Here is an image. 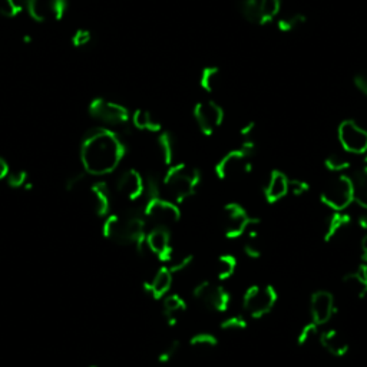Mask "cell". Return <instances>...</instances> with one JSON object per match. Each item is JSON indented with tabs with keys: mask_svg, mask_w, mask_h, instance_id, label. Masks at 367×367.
<instances>
[{
	"mask_svg": "<svg viewBox=\"0 0 367 367\" xmlns=\"http://www.w3.org/2000/svg\"><path fill=\"white\" fill-rule=\"evenodd\" d=\"M353 180V203L367 211V174L363 168L352 177Z\"/></svg>",
	"mask_w": 367,
	"mask_h": 367,
	"instance_id": "4316f807",
	"label": "cell"
},
{
	"mask_svg": "<svg viewBox=\"0 0 367 367\" xmlns=\"http://www.w3.org/2000/svg\"><path fill=\"white\" fill-rule=\"evenodd\" d=\"M92 118L109 127H122L130 120V112L120 104L104 100V97H96L89 107Z\"/></svg>",
	"mask_w": 367,
	"mask_h": 367,
	"instance_id": "7c38bea8",
	"label": "cell"
},
{
	"mask_svg": "<svg viewBox=\"0 0 367 367\" xmlns=\"http://www.w3.org/2000/svg\"><path fill=\"white\" fill-rule=\"evenodd\" d=\"M241 142H256V124L254 122H249L244 125L240 131Z\"/></svg>",
	"mask_w": 367,
	"mask_h": 367,
	"instance_id": "ee69618b",
	"label": "cell"
},
{
	"mask_svg": "<svg viewBox=\"0 0 367 367\" xmlns=\"http://www.w3.org/2000/svg\"><path fill=\"white\" fill-rule=\"evenodd\" d=\"M320 201L331 211H346L353 204V180L348 174H337L320 192Z\"/></svg>",
	"mask_w": 367,
	"mask_h": 367,
	"instance_id": "8992f818",
	"label": "cell"
},
{
	"mask_svg": "<svg viewBox=\"0 0 367 367\" xmlns=\"http://www.w3.org/2000/svg\"><path fill=\"white\" fill-rule=\"evenodd\" d=\"M279 302V292L270 284L250 286L242 296V307L251 319H263L270 314Z\"/></svg>",
	"mask_w": 367,
	"mask_h": 367,
	"instance_id": "5b68a950",
	"label": "cell"
},
{
	"mask_svg": "<svg viewBox=\"0 0 367 367\" xmlns=\"http://www.w3.org/2000/svg\"><path fill=\"white\" fill-rule=\"evenodd\" d=\"M125 155V145L111 130L89 131L81 143V161L85 173L101 177L116 169Z\"/></svg>",
	"mask_w": 367,
	"mask_h": 367,
	"instance_id": "6da1fadb",
	"label": "cell"
},
{
	"mask_svg": "<svg viewBox=\"0 0 367 367\" xmlns=\"http://www.w3.org/2000/svg\"><path fill=\"white\" fill-rule=\"evenodd\" d=\"M325 166H326V169H329L330 173H333V174H345L348 169H350L352 164L345 155L330 154L325 159Z\"/></svg>",
	"mask_w": 367,
	"mask_h": 367,
	"instance_id": "d6a6232c",
	"label": "cell"
},
{
	"mask_svg": "<svg viewBox=\"0 0 367 367\" xmlns=\"http://www.w3.org/2000/svg\"><path fill=\"white\" fill-rule=\"evenodd\" d=\"M187 311V302L184 300L182 296L177 295H166L162 299V313L165 315L166 325L169 327H174L178 325L180 317Z\"/></svg>",
	"mask_w": 367,
	"mask_h": 367,
	"instance_id": "44dd1931",
	"label": "cell"
},
{
	"mask_svg": "<svg viewBox=\"0 0 367 367\" xmlns=\"http://www.w3.org/2000/svg\"><path fill=\"white\" fill-rule=\"evenodd\" d=\"M337 307L334 296L327 290H319L310 297V315L311 322L319 326L327 325L336 314Z\"/></svg>",
	"mask_w": 367,
	"mask_h": 367,
	"instance_id": "4fadbf2b",
	"label": "cell"
},
{
	"mask_svg": "<svg viewBox=\"0 0 367 367\" xmlns=\"http://www.w3.org/2000/svg\"><path fill=\"white\" fill-rule=\"evenodd\" d=\"M192 296L205 309L215 313H226L231 304L230 292L214 281L198 283L192 290Z\"/></svg>",
	"mask_w": 367,
	"mask_h": 367,
	"instance_id": "ba28073f",
	"label": "cell"
},
{
	"mask_svg": "<svg viewBox=\"0 0 367 367\" xmlns=\"http://www.w3.org/2000/svg\"><path fill=\"white\" fill-rule=\"evenodd\" d=\"M68 8V0H28L29 15L40 23L62 19Z\"/></svg>",
	"mask_w": 367,
	"mask_h": 367,
	"instance_id": "5bb4252c",
	"label": "cell"
},
{
	"mask_svg": "<svg viewBox=\"0 0 367 367\" xmlns=\"http://www.w3.org/2000/svg\"><path fill=\"white\" fill-rule=\"evenodd\" d=\"M158 153L162 159V164L166 166H171L175 164L177 157V142L174 135L171 132H161L157 139Z\"/></svg>",
	"mask_w": 367,
	"mask_h": 367,
	"instance_id": "603a6c76",
	"label": "cell"
},
{
	"mask_svg": "<svg viewBox=\"0 0 367 367\" xmlns=\"http://www.w3.org/2000/svg\"><path fill=\"white\" fill-rule=\"evenodd\" d=\"M8 174H9V165L2 157H0V180H5Z\"/></svg>",
	"mask_w": 367,
	"mask_h": 367,
	"instance_id": "7dc6e473",
	"label": "cell"
},
{
	"mask_svg": "<svg viewBox=\"0 0 367 367\" xmlns=\"http://www.w3.org/2000/svg\"><path fill=\"white\" fill-rule=\"evenodd\" d=\"M307 22V17L304 13L300 12H290L286 15H280L276 20L277 29L283 33H291L299 31L302 26H304V23Z\"/></svg>",
	"mask_w": 367,
	"mask_h": 367,
	"instance_id": "484cf974",
	"label": "cell"
},
{
	"mask_svg": "<svg viewBox=\"0 0 367 367\" xmlns=\"http://www.w3.org/2000/svg\"><path fill=\"white\" fill-rule=\"evenodd\" d=\"M145 246L164 263H169L171 258L174 257V249L173 244H171V233L168 228L153 227L150 233H146Z\"/></svg>",
	"mask_w": 367,
	"mask_h": 367,
	"instance_id": "9a60e30c",
	"label": "cell"
},
{
	"mask_svg": "<svg viewBox=\"0 0 367 367\" xmlns=\"http://www.w3.org/2000/svg\"><path fill=\"white\" fill-rule=\"evenodd\" d=\"M145 218L138 212H125L120 215H109L105 223L102 233L108 240H112L122 246H135L142 250L145 246Z\"/></svg>",
	"mask_w": 367,
	"mask_h": 367,
	"instance_id": "7a4b0ae2",
	"label": "cell"
},
{
	"mask_svg": "<svg viewBox=\"0 0 367 367\" xmlns=\"http://www.w3.org/2000/svg\"><path fill=\"white\" fill-rule=\"evenodd\" d=\"M192 263H194V256L192 254H182V256L171 258L168 268L171 270V273L177 274V273L185 272L188 267L192 265Z\"/></svg>",
	"mask_w": 367,
	"mask_h": 367,
	"instance_id": "74e56055",
	"label": "cell"
},
{
	"mask_svg": "<svg viewBox=\"0 0 367 367\" xmlns=\"http://www.w3.org/2000/svg\"><path fill=\"white\" fill-rule=\"evenodd\" d=\"M189 346L197 352H211L218 348V338L207 331L197 333L189 338Z\"/></svg>",
	"mask_w": 367,
	"mask_h": 367,
	"instance_id": "f546056e",
	"label": "cell"
},
{
	"mask_svg": "<svg viewBox=\"0 0 367 367\" xmlns=\"http://www.w3.org/2000/svg\"><path fill=\"white\" fill-rule=\"evenodd\" d=\"M352 226V217L346 211H333L326 219L323 240L330 242Z\"/></svg>",
	"mask_w": 367,
	"mask_h": 367,
	"instance_id": "ffe728a7",
	"label": "cell"
},
{
	"mask_svg": "<svg viewBox=\"0 0 367 367\" xmlns=\"http://www.w3.org/2000/svg\"><path fill=\"white\" fill-rule=\"evenodd\" d=\"M337 138L341 148L348 154L364 155L367 153V131L353 119L341 122L337 130Z\"/></svg>",
	"mask_w": 367,
	"mask_h": 367,
	"instance_id": "30bf717a",
	"label": "cell"
},
{
	"mask_svg": "<svg viewBox=\"0 0 367 367\" xmlns=\"http://www.w3.org/2000/svg\"><path fill=\"white\" fill-rule=\"evenodd\" d=\"M224 109L223 107L214 101L198 102L194 107V119L203 135L211 136L224 122Z\"/></svg>",
	"mask_w": 367,
	"mask_h": 367,
	"instance_id": "8fae6325",
	"label": "cell"
},
{
	"mask_svg": "<svg viewBox=\"0 0 367 367\" xmlns=\"http://www.w3.org/2000/svg\"><path fill=\"white\" fill-rule=\"evenodd\" d=\"M310 191V184L300 178H292L288 181V194L295 195V197H303Z\"/></svg>",
	"mask_w": 367,
	"mask_h": 367,
	"instance_id": "60d3db41",
	"label": "cell"
},
{
	"mask_svg": "<svg viewBox=\"0 0 367 367\" xmlns=\"http://www.w3.org/2000/svg\"><path fill=\"white\" fill-rule=\"evenodd\" d=\"M363 171L367 174V153L364 154V161H363Z\"/></svg>",
	"mask_w": 367,
	"mask_h": 367,
	"instance_id": "f907efd6",
	"label": "cell"
},
{
	"mask_svg": "<svg viewBox=\"0 0 367 367\" xmlns=\"http://www.w3.org/2000/svg\"><path fill=\"white\" fill-rule=\"evenodd\" d=\"M322 348L333 357H345L349 353V343L338 330L329 329L319 334Z\"/></svg>",
	"mask_w": 367,
	"mask_h": 367,
	"instance_id": "d6986e66",
	"label": "cell"
},
{
	"mask_svg": "<svg viewBox=\"0 0 367 367\" xmlns=\"http://www.w3.org/2000/svg\"><path fill=\"white\" fill-rule=\"evenodd\" d=\"M260 219L251 217L246 208L237 203H228L224 207V235L228 240H237L251 227L258 226Z\"/></svg>",
	"mask_w": 367,
	"mask_h": 367,
	"instance_id": "9c48e42d",
	"label": "cell"
},
{
	"mask_svg": "<svg viewBox=\"0 0 367 367\" xmlns=\"http://www.w3.org/2000/svg\"><path fill=\"white\" fill-rule=\"evenodd\" d=\"M341 281H343V286L346 287V290L350 291L352 295L356 296L357 299H363L367 296V288L364 286V281H363L359 270L345 274L343 280Z\"/></svg>",
	"mask_w": 367,
	"mask_h": 367,
	"instance_id": "4dcf8cb0",
	"label": "cell"
},
{
	"mask_svg": "<svg viewBox=\"0 0 367 367\" xmlns=\"http://www.w3.org/2000/svg\"><path fill=\"white\" fill-rule=\"evenodd\" d=\"M256 153V142H241L238 150L227 153L215 164V175L218 180L228 181L246 177L253 169V155Z\"/></svg>",
	"mask_w": 367,
	"mask_h": 367,
	"instance_id": "277c9868",
	"label": "cell"
},
{
	"mask_svg": "<svg viewBox=\"0 0 367 367\" xmlns=\"http://www.w3.org/2000/svg\"><path fill=\"white\" fill-rule=\"evenodd\" d=\"M360 260L367 264V233L360 240Z\"/></svg>",
	"mask_w": 367,
	"mask_h": 367,
	"instance_id": "bcb514c9",
	"label": "cell"
},
{
	"mask_svg": "<svg viewBox=\"0 0 367 367\" xmlns=\"http://www.w3.org/2000/svg\"><path fill=\"white\" fill-rule=\"evenodd\" d=\"M354 85L363 95L367 96V70H361L357 73L354 77Z\"/></svg>",
	"mask_w": 367,
	"mask_h": 367,
	"instance_id": "f6af8a7d",
	"label": "cell"
},
{
	"mask_svg": "<svg viewBox=\"0 0 367 367\" xmlns=\"http://www.w3.org/2000/svg\"><path fill=\"white\" fill-rule=\"evenodd\" d=\"M89 197L92 201V210L97 217H105L109 212L111 197L104 182H95L89 189Z\"/></svg>",
	"mask_w": 367,
	"mask_h": 367,
	"instance_id": "7402d4cb",
	"label": "cell"
},
{
	"mask_svg": "<svg viewBox=\"0 0 367 367\" xmlns=\"http://www.w3.org/2000/svg\"><path fill=\"white\" fill-rule=\"evenodd\" d=\"M132 125L139 131L161 132V122L146 109H136L132 115Z\"/></svg>",
	"mask_w": 367,
	"mask_h": 367,
	"instance_id": "cb8c5ba5",
	"label": "cell"
},
{
	"mask_svg": "<svg viewBox=\"0 0 367 367\" xmlns=\"http://www.w3.org/2000/svg\"><path fill=\"white\" fill-rule=\"evenodd\" d=\"M319 325H315L314 322H309V323H306L302 329H300V331H299V334H297V346L299 348H304V346H307L309 343H310V341H313L315 337H319Z\"/></svg>",
	"mask_w": 367,
	"mask_h": 367,
	"instance_id": "8d00e7d4",
	"label": "cell"
},
{
	"mask_svg": "<svg viewBox=\"0 0 367 367\" xmlns=\"http://www.w3.org/2000/svg\"><path fill=\"white\" fill-rule=\"evenodd\" d=\"M145 221L151 223L154 227L168 228L174 227L181 219V210L173 200H165L161 197L148 198L143 207Z\"/></svg>",
	"mask_w": 367,
	"mask_h": 367,
	"instance_id": "52a82bcc",
	"label": "cell"
},
{
	"mask_svg": "<svg viewBox=\"0 0 367 367\" xmlns=\"http://www.w3.org/2000/svg\"><path fill=\"white\" fill-rule=\"evenodd\" d=\"M28 8V0H0V15L16 17Z\"/></svg>",
	"mask_w": 367,
	"mask_h": 367,
	"instance_id": "e575fe53",
	"label": "cell"
},
{
	"mask_svg": "<svg viewBox=\"0 0 367 367\" xmlns=\"http://www.w3.org/2000/svg\"><path fill=\"white\" fill-rule=\"evenodd\" d=\"M240 12L250 23H260V0H240Z\"/></svg>",
	"mask_w": 367,
	"mask_h": 367,
	"instance_id": "836d02e7",
	"label": "cell"
},
{
	"mask_svg": "<svg viewBox=\"0 0 367 367\" xmlns=\"http://www.w3.org/2000/svg\"><path fill=\"white\" fill-rule=\"evenodd\" d=\"M237 258L233 254H223L219 256L215 261L214 272H215V279L218 281H227L233 279L237 270Z\"/></svg>",
	"mask_w": 367,
	"mask_h": 367,
	"instance_id": "d4e9b609",
	"label": "cell"
},
{
	"mask_svg": "<svg viewBox=\"0 0 367 367\" xmlns=\"http://www.w3.org/2000/svg\"><path fill=\"white\" fill-rule=\"evenodd\" d=\"M281 15V0H260V23L261 26L277 20Z\"/></svg>",
	"mask_w": 367,
	"mask_h": 367,
	"instance_id": "f1b7e54d",
	"label": "cell"
},
{
	"mask_svg": "<svg viewBox=\"0 0 367 367\" xmlns=\"http://www.w3.org/2000/svg\"><path fill=\"white\" fill-rule=\"evenodd\" d=\"M91 42H92V33L86 29L77 31L75 35H73V38H72V43H73V46H77V47H85Z\"/></svg>",
	"mask_w": 367,
	"mask_h": 367,
	"instance_id": "7bdbcfd3",
	"label": "cell"
},
{
	"mask_svg": "<svg viewBox=\"0 0 367 367\" xmlns=\"http://www.w3.org/2000/svg\"><path fill=\"white\" fill-rule=\"evenodd\" d=\"M145 182V192L146 197L148 198H155V197H161V188H162V181H159V178L157 175H148L146 180H143Z\"/></svg>",
	"mask_w": 367,
	"mask_h": 367,
	"instance_id": "ab89813d",
	"label": "cell"
},
{
	"mask_svg": "<svg viewBox=\"0 0 367 367\" xmlns=\"http://www.w3.org/2000/svg\"><path fill=\"white\" fill-rule=\"evenodd\" d=\"M219 327L224 331H242L249 327V320L244 314H233L226 317Z\"/></svg>",
	"mask_w": 367,
	"mask_h": 367,
	"instance_id": "d590c367",
	"label": "cell"
},
{
	"mask_svg": "<svg viewBox=\"0 0 367 367\" xmlns=\"http://www.w3.org/2000/svg\"><path fill=\"white\" fill-rule=\"evenodd\" d=\"M221 70L215 66H208L201 70L200 75V86L208 93L215 92L219 86H221Z\"/></svg>",
	"mask_w": 367,
	"mask_h": 367,
	"instance_id": "83f0119b",
	"label": "cell"
},
{
	"mask_svg": "<svg viewBox=\"0 0 367 367\" xmlns=\"http://www.w3.org/2000/svg\"><path fill=\"white\" fill-rule=\"evenodd\" d=\"M118 192L128 201L139 200L145 192V182L142 175L135 169H128L116 182Z\"/></svg>",
	"mask_w": 367,
	"mask_h": 367,
	"instance_id": "2e32d148",
	"label": "cell"
},
{
	"mask_svg": "<svg viewBox=\"0 0 367 367\" xmlns=\"http://www.w3.org/2000/svg\"><path fill=\"white\" fill-rule=\"evenodd\" d=\"M359 227L367 233V211H364V214L360 215V218H359Z\"/></svg>",
	"mask_w": 367,
	"mask_h": 367,
	"instance_id": "681fc988",
	"label": "cell"
},
{
	"mask_svg": "<svg viewBox=\"0 0 367 367\" xmlns=\"http://www.w3.org/2000/svg\"><path fill=\"white\" fill-rule=\"evenodd\" d=\"M359 273H360V276H361V279H363V281H364V286H366V288H367V264H366V263H363V264L359 267Z\"/></svg>",
	"mask_w": 367,
	"mask_h": 367,
	"instance_id": "c3c4849f",
	"label": "cell"
},
{
	"mask_svg": "<svg viewBox=\"0 0 367 367\" xmlns=\"http://www.w3.org/2000/svg\"><path fill=\"white\" fill-rule=\"evenodd\" d=\"M6 180H8V182H9L10 187L20 188V187H23L24 184H26L28 174L24 173V171H12V173L9 171V174H8Z\"/></svg>",
	"mask_w": 367,
	"mask_h": 367,
	"instance_id": "b9f144b4",
	"label": "cell"
},
{
	"mask_svg": "<svg viewBox=\"0 0 367 367\" xmlns=\"http://www.w3.org/2000/svg\"><path fill=\"white\" fill-rule=\"evenodd\" d=\"M247 233H249V238L246 240V242H244L242 251L249 258L258 260L263 256V246H261V242H260L258 234L253 228H250Z\"/></svg>",
	"mask_w": 367,
	"mask_h": 367,
	"instance_id": "1f68e13d",
	"label": "cell"
},
{
	"mask_svg": "<svg viewBox=\"0 0 367 367\" xmlns=\"http://www.w3.org/2000/svg\"><path fill=\"white\" fill-rule=\"evenodd\" d=\"M290 178L280 169L272 171L270 177L264 187V198L268 204H276L281 201L288 194Z\"/></svg>",
	"mask_w": 367,
	"mask_h": 367,
	"instance_id": "ac0fdd59",
	"label": "cell"
},
{
	"mask_svg": "<svg viewBox=\"0 0 367 367\" xmlns=\"http://www.w3.org/2000/svg\"><path fill=\"white\" fill-rule=\"evenodd\" d=\"M173 279L174 274L171 273L169 268L166 265L161 267L151 280L143 283V290L154 300H162L166 295H169V290L173 287Z\"/></svg>",
	"mask_w": 367,
	"mask_h": 367,
	"instance_id": "e0dca14e",
	"label": "cell"
},
{
	"mask_svg": "<svg viewBox=\"0 0 367 367\" xmlns=\"http://www.w3.org/2000/svg\"><path fill=\"white\" fill-rule=\"evenodd\" d=\"M92 367H100V366H92Z\"/></svg>",
	"mask_w": 367,
	"mask_h": 367,
	"instance_id": "816d5d0a",
	"label": "cell"
},
{
	"mask_svg": "<svg viewBox=\"0 0 367 367\" xmlns=\"http://www.w3.org/2000/svg\"><path fill=\"white\" fill-rule=\"evenodd\" d=\"M181 345H180V341L178 340H171L169 343L166 346L162 348V350L159 352L158 354V361L165 364V363H169L171 360H174L178 350H180Z\"/></svg>",
	"mask_w": 367,
	"mask_h": 367,
	"instance_id": "f35d334b",
	"label": "cell"
},
{
	"mask_svg": "<svg viewBox=\"0 0 367 367\" xmlns=\"http://www.w3.org/2000/svg\"><path fill=\"white\" fill-rule=\"evenodd\" d=\"M201 184V173L198 168L185 162L168 166L162 180V187L168 191L171 200L177 204L185 203L197 192Z\"/></svg>",
	"mask_w": 367,
	"mask_h": 367,
	"instance_id": "3957f363",
	"label": "cell"
}]
</instances>
